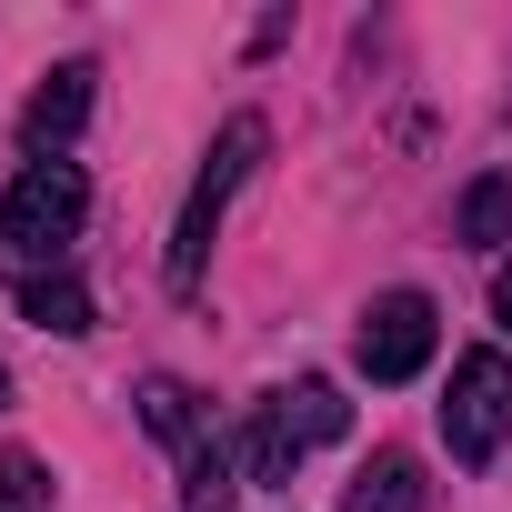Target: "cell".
I'll return each mask as SVG.
<instances>
[{
    "label": "cell",
    "mask_w": 512,
    "mask_h": 512,
    "mask_svg": "<svg viewBox=\"0 0 512 512\" xmlns=\"http://www.w3.org/2000/svg\"><path fill=\"white\" fill-rule=\"evenodd\" d=\"M81 211H91L81 161H31L11 191H0V251H21L31 272H61V251H71Z\"/></svg>",
    "instance_id": "cell-1"
},
{
    "label": "cell",
    "mask_w": 512,
    "mask_h": 512,
    "mask_svg": "<svg viewBox=\"0 0 512 512\" xmlns=\"http://www.w3.org/2000/svg\"><path fill=\"white\" fill-rule=\"evenodd\" d=\"M251 161H262V121H221V141H211V161H201V181H191V201H181V221H171V292H201V262H211V231H221V211H231V191L251 181Z\"/></svg>",
    "instance_id": "cell-2"
},
{
    "label": "cell",
    "mask_w": 512,
    "mask_h": 512,
    "mask_svg": "<svg viewBox=\"0 0 512 512\" xmlns=\"http://www.w3.org/2000/svg\"><path fill=\"white\" fill-rule=\"evenodd\" d=\"M442 442H452V462H472V472L512 442V352H462V362H452Z\"/></svg>",
    "instance_id": "cell-3"
},
{
    "label": "cell",
    "mask_w": 512,
    "mask_h": 512,
    "mask_svg": "<svg viewBox=\"0 0 512 512\" xmlns=\"http://www.w3.org/2000/svg\"><path fill=\"white\" fill-rule=\"evenodd\" d=\"M432 342H442L432 292H382V302L362 312V332H352V362H362L372 382H412V372L432 362Z\"/></svg>",
    "instance_id": "cell-4"
},
{
    "label": "cell",
    "mask_w": 512,
    "mask_h": 512,
    "mask_svg": "<svg viewBox=\"0 0 512 512\" xmlns=\"http://www.w3.org/2000/svg\"><path fill=\"white\" fill-rule=\"evenodd\" d=\"M81 121H91V61H61V71L21 101V141H31L41 161H61V141H71Z\"/></svg>",
    "instance_id": "cell-5"
},
{
    "label": "cell",
    "mask_w": 512,
    "mask_h": 512,
    "mask_svg": "<svg viewBox=\"0 0 512 512\" xmlns=\"http://www.w3.org/2000/svg\"><path fill=\"white\" fill-rule=\"evenodd\" d=\"M342 512H432V482H422L412 452H382V462L342 492Z\"/></svg>",
    "instance_id": "cell-6"
},
{
    "label": "cell",
    "mask_w": 512,
    "mask_h": 512,
    "mask_svg": "<svg viewBox=\"0 0 512 512\" xmlns=\"http://www.w3.org/2000/svg\"><path fill=\"white\" fill-rule=\"evenodd\" d=\"M21 312H31L41 332H61V342L91 332V292H81V272H31V282H21Z\"/></svg>",
    "instance_id": "cell-7"
},
{
    "label": "cell",
    "mask_w": 512,
    "mask_h": 512,
    "mask_svg": "<svg viewBox=\"0 0 512 512\" xmlns=\"http://www.w3.org/2000/svg\"><path fill=\"white\" fill-rule=\"evenodd\" d=\"M272 412H282V422L302 432V452H312V442H342V432H352V402H342L332 382H292V392H272Z\"/></svg>",
    "instance_id": "cell-8"
},
{
    "label": "cell",
    "mask_w": 512,
    "mask_h": 512,
    "mask_svg": "<svg viewBox=\"0 0 512 512\" xmlns=\"http://www.w3.org/2000/svg\"><path fill=\"white\" fill-rule=\"evenodd\" d=\"M241 462H251V482H292V462H302V432L262 402L251 412V432H241Z\"/></svg>",
    "instance_id": "cell-9"
},
{
    "label": "cell",
    "mask_w": 512,
    "mask_h": 512,
    "mask_svg": "<svg viewBox=\"0 0 512 512\" xmlns=\"http://www.w3.org/2000/svg\"><path fill=\"white\" fill-rule=\"evenodd\" d=\"M462 241H472V251L512 241V181H502V171H482V181L462 191Z\"/></svg>",
    "instance_id": "cell-10"
},
{
    "label": "cell",
    "mask_w": 512,
    "mask_h": 512,
    "mask_svg": "<svg viewBox=\"0 0 512 512\" xmlns=\"http://www.w3.org/2000/svg\"><path fill=\"white\" fill-rule=\"evenodd\" d=\"M141 422H151L161 442H181V452H201V422H191V392H181L171 372H151V382H141Z\"/></svg>",
    "instance_id": "cell-11"
},
{
    "label": "cell",
    "mask_w": 512,
    "mask_h": 512,
    "mask_svg": "<svg viewBox=\"0 0 512 512\" xmlns=\"http://www.w3.org/2000/svg\"><path fill=\"white\" fill-rule=\"evenodd\" d=\"M0 502H11V512H31V502H51V472H41L31 452H0Z\"/></svg>",
    "instance_id": "cell-12"
},
{
    "label": "cell",
    "mask_w": 512,
    "mask_h": 512,
    "mask_svg": "<svg viewBox=\"0 0 512 512\" xmlns=\"http://www.w3.org/2000/svg\"><path fill=\"white\" fill-rule=\"evenodd\" d=\"M191 512H231V462L221 452H191Z\"/></svg>",
    "instance_id": "cell-13"
},
{
    "label": "cell",
    "mask_w": 512,
    "mask_h": 512,
    "mask_svg": "<svg viewBox=\"0 0 512 512\" xmlns=\"http://www.w3.org/2000/svg\"><path fill=\"white\" fill-rule=\"evenodd\" d=\"M492 322H502V332H512V262H502V272H492Z\"/></svg>",
    "instance_id": "cell-14"
},
{
    "label": "cell",
    "mask_w": 512,
    "mask_h": 512,
    "mask_svg": "<svg viewBox=\"0 0 512 512\" xmlns=\"http://www.w3.org/2000/svg\"><path fill=\"white\" fill-rule=\"evenodd\" d=\"M0 402H11V372H0Z\"/></svg>",
    "instance_id": "cell-15"
},
{
    "label": "cell",
    "mask_w": 512,
    "mask_h": 512,
    "mask_svg": "<svg viewBox=\"0 0 512 512\" xmlns=\"http://www.w3.org/2000/svg\"><path fill=\"white\" fill-rule=\"evenodd\" d=\"M0 512H11V502H0Z\"/></svg>",
    "instance_id": "cell-16"
}]
</instances>
